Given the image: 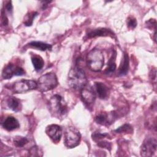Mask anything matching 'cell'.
Segmentation results:
<instances>
[{"label":"cell","instance_id":"obj_5","mask_svg":"<svg viewBox=\"0 0 157 157\" xmlns=\"http://www.w3.org/2000/svg\"><path fill=\"white\" fill-rule=\"evenodd\" d=\"M81 135L79 131L74 127H67L64 133L65 145L68 148H74L79 144Z\"/></svg>","mask_w":157,"mask_h":157},{"label":"cell","instance_id":"obj_10","mask_svg":"<svg viewBox=\"0 0 157 157\" xmlns=\"http://www.w3.org/2000/svg\"><path fill=\"white\" fill-rule=\"evenodd\" d=\"M81 97L83 101L87 104L94 103L96 99V94L94 90L90 86H87V85L81 90Z\"/></svg>","mask_w":157,"mask_h":157},{"label":"cell","instance_id":"obj_15","mask_svg":"<svg viewBox=\"0 0 157 157\" xmlns=\"http://www.w3.org/2000/svg\"><path fill=\"white\" fill-rule=\"evenodd\" d=\"M8 107L13 111L18 112L21 109V104L19 99L17 98L12 96L7 99Z\"/></svg>","mask_w":157,"mask_h":157},{"label":"cell","instance_id":"obj_7","mask_svg":"<svg viewBox=\"0 0 157 157\" xmlns=\"http://www.w3.org/2000/svg\"><path fill=\"white\" fill-rule=\"evenodd\" d=\"M37 88V83L32 80H21L14 83L13 90L16 93H23Z\"/></svg>","mask_w":157,"mask_h":157},{"label":"cell","instance_id":"obj_23","mask_svg":"<svg viewBox=\"0 0 157 157\" xmlns=\"http://www.w3.org/2000/svg\"><path fill=\"white\" fill-rule=\"evenodd\" d=\"M128 27L130 29H134L137 26V21L135 18L133 17H129L127 19Z\"/></svg>","mask_w":157,"mask_h":157},{"label":"cell","instance_id":"obj_3","mask_svg":"<svg viewBox=\"0 0 157 157\" xmlns=\"http://www.w3.org/2000/svg\"><path fill=\"white\" fill-rule=\"evenodd\" d=\"M49 110L54 117L59 118L67 113V106L60 95L55 94L49 101Z\"/></svg>","mask_w":157,"mask_h":157},{"label":"cell","instance_id":"obj_22","mask_svg":"<svg viewBox=\"0 0 157 157\" xmlns=\"http://www.w3.org/2000/svg\"><path fill=\"white\" fill-rule=\"evenodd\" d=\"M115 69H116V64L115 63L114 57H113V56H112V57L109 60V66L107 68V70L105 71V73L108 74V73H110V72H113L115 71Z\"/></svg>","mask_w":157,"mask_h":157},{"label":"cell","instance_id":"obj_9","mask_svg":"<svg viewBox=\"0 0 157 157\" xmlns=\"http://www.w3.org/2000/svg\"><path fill=\"white\" fill-rule=\"evenodd\" d=\"M46 134L55 142H58L62 136L61 128L57 124H50L46 128Z\"/></svg>","mask_w":157,"mask_h":157},{"label":"cell","instance_id":"obj_20","mask_svg":"<svg viewBox=\"0 0 157 157\" xmlns=\"http://www.w3.org/2000/svg\"><path fill=\"white\" fill-rule=\"evenodd\" d=\"M38 15V13L37 12H32L29 13V14L27 16V19L24 21L25 25L26 26H30L32 25L33 23L34 18Z\"/></svg>","mask_w":157,"mask_h":157},{"label":"cell","instance_id":"obj_26","mask_svg":"<svg viewBox=\"0 0 157 157\" xmlns=\"http://www.w3.org/2000/svg\"><path fill=\"white\" fill-rule=\"evenodd\" d=\"M98 145L102 147V148H105L107 149H108L109 150H111V147H112V145L110 142H107V141H101V142H99L98 144Z\"/></svg>","mask_w":157,"mask_h":157},{"label":"cell","instance_id":"obj_18","mask_svg":"<svg viewBox=\"0 0 157 157\" xmlns=\"http://www.w3.org/2000/svg\"><path fill=\"white\" fill-rule=\"evenodd\" d=\"M95 121L97 123L100 124H107L109 122V116L105 113H100L95 117Z\"/></svg>","mask_w":157,"mask_h":157},{"label":"cell","instance_id":"obj_11","mask_svg":"<svg viewBox=\"0 0 157 157\" xmlns=\"http://www.w3.org/2000/svg\"><path fill=\"white\" fill-rule=\"evenodd\" d=\"M100 36H109L113 37L115 36V34L110 29L99 28L90 31L86 34V37L88 39H91L93 37Z\"/></svg>","mask_w":157,"mask_h":157},{"label":"cell","instance_id":"obj_4","mask_svg":"<svg viewBox=\"0 0 157 157\" xmlns=\"http://www.w3.org/2000/svg\"><path fill=\"white\" fill-rule=\"evenodd\" d=\"M37 88L41 92H45L56 88L58 84L56 74L48 72L40 76L37 81Z\"/></svg>","mask_w":157,"mask_h":157},{"label":"cell","instance_id":"obj_29","mask_svg":"<svg viewBox=\"0 0 157 157\" xmlns=\"http://www.w3.org/2000/svg\"><path fill=\"white\" fill-rule=\"evenodd\" d=\"M43 4H42V9H45V7H46V6H47V4H48V3H50V1H42V2Z\"/></svg>","mask_w":157,"mask_h":157},{"label":"cell","instance_id":"obj_27","mask_svg":"<svg viewBox=\"0 0 157 157\" xmlns=\"http://www.w3.org/2000/svg\"><path fill=\"white\" fill-rule=\"evenodd\" d=\"M1 23L3 26H6L8 24V18L6 17L5 11L3 9L1 10Z\"/></svg>","mask_w":157,"mask_h":157},{"label":"cell","instance_id":"obj_8","mask_svg":"<svg viewBox=\"0 0 157 157\" xmlns=\"http://www.w3.org/2000/svg\"><path fill=\"white\" fill-rule=\"evenodd\" d=\"M25 74V71L22 67L9 63L2 70V76L4 79H10L13 75H23Z\"/></svg>","mask_w":157,"mask_h":157},{"label":"cell","instance_id":"obj_6","mask_svg":"<svg viewBox=\"0 0 157 157\" xmlns=\"http://www.w3.org/2000/svg\"><path fill=\"white\" fill-rule=\"evenodd\" d=\"M157 141L154 137L147 138L142 144L140 155L144 157L152 156L156 151Z\"/></svg>","mask_w":157,"mask_h":157},{"label":"cell","instance_id":"obj_14","mask_svg":"<svg viewBox=\"0 0 157 157\" xmlns=\"http://www.w3.org/2000/svg\"><path fill=\"white\" fill-rule=\"evenodd\" d=\"M129 69V57L127 53L124 52L123 54V62L120 64L118 70V75H126Z\"/></svg>","mask_w":157,"mask_h":157},{"label":"cell","instance_id":"obj_21","mask_svg":"<svg viewBox=\"0 0 157 157\" xmlns=\"http://www.w3.org/2000/svg\"><path fill=\"white\" fill-rule=\"evenodd\" d=\"M132 131V128L131 126L129 124H124L123 126L118 128L117 129L115 130V131L117 133H121L124 132H131Z\"/></svg>","mask_w":157,"mask_h":157},{"label":"cell","instance_id":"obj_17","mask_svg":"<svg viewBox=\"0 0 157 157\" xmlns=\"http://www.w3.org/2000/svg\"><path fill=\"white\" fill-rule=\"evenodd\" d=\"M31 61L34 69L36 71L41 70L44 66V61L42 57L39 55H34L31 57Z\"/></svg>","mask_w":157,"mask_h":157},{"label":"cell","instance_id":"obj_2","mask_svg":"<svg viewBox=\"0 0 157 157\" xmlns=\"http://www.w3.org/2000/svg\"><path fill=\"white\" fill-rule=\"evenodd\" d=\"M86 63L90 70L94 72L100 71L104 64V57L102 51L98 48L91 50L87 54Z\"/></svg>","mask_w":157,"mask_h":157},{"label":"cell","instance_id":"obj_19","mask_svg":"<svg viewBox=\"0 0 157 157\" xmlns=\"http://www.w3.org/2000/svg\"><path fill=\"white\" fill-rule=\"evenodd\" d=\"M28 142L27 138L21 136H17L13 140L14 145L17 147H23Z\"/></svg>","mask_w":157,"mask_h":157},{"label":"cell","instance_id":"obj_1","mask_svg":"<svg viewBox=\"0 0 157 157\" xmlns=\"http://www.w3.org/2000/svg\"><path fill=\"white\" fill-rule=\"evenodd\" d=\"M88 83L85 72L78 67L71 69L68 74V84L74 90H82Z\"/></svg>","mask_w":157,"mask_h":157},{"label":"cell","instance_id":"obj_12","mask_svg":"<svg viewBox=\"0 0 157 157\" xmlns=\"http://www.w3.org/2000/svg\"><path fill=\"white\" fill-rule=\"evenodd\" d=\"M2 126L5 129L10 131L18 128L20 127V124L18 121L15 117L9 116L5 119L2 123Z\"/></svg>","mask_w":157,"mask_h":157},{"label":"cell","instance_id":"obj_16","mask_svg":"<svg viewBox=\"0 0 157 157\" xmlns=\"http://www.w3.org/2000/svg\"><path fill=\"white\" fill-rule=\"evenodd\" d=\"M28 44L29 46L34 48H37V50H40L41 51H45L47 50H51L52 48V45L40 41H33L29 43Z\"/></svg>","mask_w":157,"mask_h":157},{"label":"cell","instance_id":"obj_13","mask_svg":"<svg viewBox=\"0 0 157 157\" xmlns=\"http://www.w3.org/2000/svg\"><path fill=\"white\" fill-rule=\"evenodd\" d=\"M95 86L98 96L100 99H104L107 98L109 94V90L107 86L102 82H96Z\"/></svg>","mask_w":157,"mask_h":157},{"label":"cell","instance_id":"obj_28","mask_svg":"<svg viewBox=\"0 0 157 157\" xmlns=\"http://www.w3.org/2000/svg\"><path fill=\"white\" fill-rule=\"evenodd\" d=\"M6 9L9 13L12 11V2L11 1H9L6 4Z\"/></svg>","mask_w":157,"mask_h":157},{"label":"cell","instance_id":"obj_24","mask_svg":"<svg viewBox=\"0 0 157 157\" xmlns=\"http://www.w3.org/2000/svg\"><path fill=\"white\" fill-rule=\"evenodd\" d=\"M39 152V148L37 147H33L31 148L29 151V155L31 156H42V155L40 154Z\"/></svg>","mask_w":157,"mask_h":157},{"label":"cell","instance_id":"obj_25","mask_svg":"<svg viewBox=\"0 0 157 157\" xmlns=\"http://www.w3.org/2000/svg\"><path fill=\"white\" fill-rule=\"evenodd\" d=\"M109 136V134H107V133H94L92 135V138L94 140L96 141V140H99L100 139H104V137H106Z\"/></svg>","mask_w":157,"mask_h":157}]
</instances>
